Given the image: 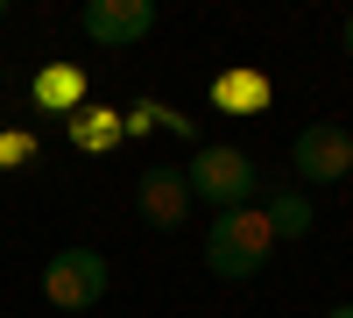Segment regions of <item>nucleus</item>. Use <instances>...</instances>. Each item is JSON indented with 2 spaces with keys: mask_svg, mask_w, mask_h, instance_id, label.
<instances>
[{
  "mask_svg": "<svg viewBox=\"0 0 353 318\" xmlns=\"http://www.w3.org/2000/svg\"><path fill=\"white\" fill-rule=\"evenodd\" d=\"M269 78H261L254 64H233V71H219L212 78V106L219 113H233V121H248V113H269Z\"/></svg>",
  "mask_w": 353,
  "mask_h": 318,
  "instance_id": "nucleus-7",
  "label": "nucleus"
},
{
  "mask_svg": "<svg viewBox=\"0 0 353 318\" xmlns=\"http://www.w3.org/2000/svg\"><path fill=\"white\" fill-rule=\"evenodd\" d=\"M71 141H78V149H113V141H128V128H121V113H78V121H71Z\"/></svg>",
  "mask_w": 353,
  "mask_h": 318,
  "instance_id": "nucleus-10",
  "label": "nucleus"
},
{
  "mask_svg": "<svg viewBox=\"0 0 353 318\" xmlns=\"http://www.w3.org/2000/svg\"><path fill=\"white\" fill-rule=\"evenodd\" d=\"M261 212H269V234H276V241H304L311 226H318V212H311L304 191H269V206H261Z\"/></svg>",
  "mask_w": 353,
  "mask_h": 318,
  "instance_id": "nucleus-8",
  "label": "nucleus"
},
{
  "mask_svg": "<svg viewBox=\"0 0 353 318\" xmlns=\"http://www.w3.org/2000/svg\"><path fill=\"white\" fill-rule=\"evenodd\" d=\"M106 283H113V269H106L99 248H57L43 262V297L57 311H92L106 297Z\"/></svg>",
  "mask_w": 353,
  "mask_h": 318,
  "instance_id": "nucleus-3",
  "label": "nucleus"
},
{
  "mask_svg": "<svg viewBox=\"0 0 353 318\" xmlns=\"http://www.w3.org/2000/svg\"><path fill=\"white\" fill-rule=\"evenodd\" d=\"M325 318H353V304H339V311H325Z\"/></svg>",
  "mask_w": 353,
  "mask_h": 318,
  "instance_id": "nucleus-13",
  "label": "nucleus"
},
{
  "mask_svg": "<svg viewBox=\"0 0 353 318\" xmlns=\"http://www.w3.org/2000/svg\"><path fill=\"white\" fill-rule=\"evenodd\" d=\"M36 156V135H0V170H21Z\"/></svg>",
  "mask_w": 353,
  "mask_h": 318,
  "instance_id": "nucleus-11",
  "label": "nucleus"
},
{
  "mask_svg": "<svg viewBox=\"0 0 353 318\" xmlns=\"http://www.w3.org/2000/svg\"><path fill=\"white\" fill-rule=\"evenodd\" d=\"M85 36H92L99 50H128V43H141L156 28V0H85Z\"/></svg>",
  "mask_w": 353,
  "mask_h": 318,
  "instance_id": "nucleus-5",
  "label": "nucleus"
},
{
  "mask_svg": "<svg viewBox=\"0 0 353 318\" xmlns=\"http://www.w3.org/2000/svg\"><path fill=\"white\" fill-rule=\"evenodd\" d=\"M269 255H276V234H269V212H261V206L212 212V234H205V269H212L219 283H248Z\"/></svg>",
  "mask_w": 353,
  "mask_h": 318,
  "instance_id": "nucleus-1",
  "label": "nucleus"
},
{
  "mask_svg": "<svg viewBox=\"0 0 353 318\" xmlns=\"http://www.w3.org/2000/svg\"><path fill=\"white\" fill-rule=\"evenodd\" d=\"M8 8H14V0H0V21H8Z\"/></svg>",
  "mask_w": 353,
  "mask_h": 318,
  "instance_id": "nucleus-14",
  "label": "nucleus"
},
{
  "mask_svg": "<svg viewBox=\"0 0 353 318\" xmlns=\"http://www.w3.org/2000/svg\"><path fill=\"white\" fill-rule=\"evenodd\" d=\"M290 163H297L304 184H339V177H353V135L339 121H311L290 141Z\"/></svg>",
  "mask_w": 353,
  "mask_h": 318,
  "instance_id": "nucleus-4",
  "label": "nucleus"
},
{
  "mask_svg": "<svg viewBox=\"0 0 353 318\" xmlns=\"http://www.w3.org/2000/svg\"><path fill=\"white\" fill-rule=\"evenodd\" d=\"M339 43H346V57H353V14H346V28H339Z\"/></svg>",
  "mask_w": 353,
  "mask_h": 318,
  "instance_id": "nucleus-12",
  "label": "nucleus"
},
{
  "mask_svg": "<svg viewBox=\"0 0 353 318\" xmlns=\"http://www.w3.org/2000/svg\"><path fill=\"white\" fill-rule=\"evenodd\" d=\"M184 184H191V206L205 198L212 212H233V206H254L261 191V163L248 156V149H233V141H212V149H198L191 163H184Z\"/></svg>",
  "mask_w": 353,
  "mask_h": 318,
  "instance_id": "nucleus-2",
  "label": "nucleus"
},
{
  "mask_svg": "<svg viewBox=\"0 0 353 318\" xmlns=\"http://www.w3.org/2000/svg\"><path fill=\"white\" fill-rule=\"evenodd\" d=\"M134 212L170 234V226L191 212V184H184V170H163V163H156V170H141V184H134Z\"/></svg>",
  "mask_w": 353,
  "mask_h": 318,
  "instance_id": "nucleus-6",
  "label": "nucleus"
},
{
  "mask_svg": "<svg viewBox=\"0 0 353 318\" xmlns=\"http://www.w3.org/2000/svg\"><path fill=\"white\" fill-rule=\"evenodd\" d=\"M78 99H85V78H78L71 64H50V71L36 78V106L57 113V106H78Z\"/></svg>",
  "mask_w": 353,
  "mask_h": 318,
  "instance_id": "nucleus-9",
  "label": "nucleus"
}]
</instances>
